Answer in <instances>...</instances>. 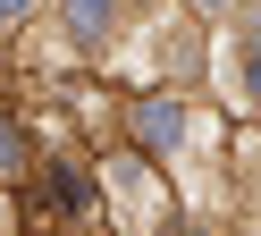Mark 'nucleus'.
<instances>
[{"instance_id":"1","label":"nucleus","mask_w":261,"mask_h":236,"mask_svg":"<svg viewBox=\"0 0 261 236\" xmlns=\"http://www.w3.org/2000/svg\"><path fill=\"white\" fill-rule=\"evenodd\" d=\"M135 127L152 135V144H177V127H186V118H177V101H143V110H135Z\"/></svg>"},{"instance_id":"2","label":"nucleus","mask_w":261,"mask_h":236,"mask_svg":"<svg viewBox=\"0 0 261 236\" xmlns=\"http://www.w3.org/2000/svg\"><path fill=\"white\" fill-rule=\"evenodd\" d=\"M68 26H76V34H85V42H93V34L110 26V0H68Z\"/></svg>"},{"instance_id":"3","label":"nucleus","mask_w":261,"mask_h":236,"mask_svg":"<svg viewBox=\"0 0 261 236\" xmlns=\"http://www.w3.org/2000/svg\"><path fill=\"white\" fill-rule=\"evenodd\" d=\"M0 177H25V135L0 127Z\"/></svg>"},{"instance_id":"4","label":"nucleus","mask_w":261,"mask_h":236,"mask_svg":"<svg viewBox=\"0 0 261 236\" xmlns=\"http://www.w3.org/2000/svg\"><path fill=\"white\" fill-rule=\"evenodd\" d=\"M244 84H253V101H261V34H253V59H244Z\"/></svg>"},{"instance_id":"5","label":"nucleus","mask_w":261,"mask_h":236,"mask_svg":"<svg viewBox=\"0 0 261 236\" xmlns=\"http://www.w3.org/2000/svg\"><path fill=\"white\" fill-rule=\"evenodd\" d=\"M17 9H25V0H0V17H17Z\"/></svg>"},{"instance_id":"6","label":"nucleus","mask_w":261,"mask_h":236,"mask_svg":"<svg viewBox=\"0 0 261 236\" xmlns=\"http://www.w3.org/2000/svg\"><path fill=\"white\" fill-rule=\"evenodd\" d=\"M202 9H227V0H202Z\"/></svg>"}]
</instances>
